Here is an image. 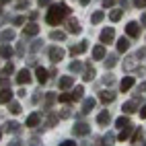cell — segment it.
<instances>
[{
	"label": "cell",
	"instance_id": "obj_17",
	"mask_svg": "<svg viewBox=\"0 0 146 146\" xmlns=\"http://www.w3.org/2000/svg\"><path fill=\"white\" fill-rule=\"evenodd\" d=\"M121 111H123V113H134V111H138V107H136V101H128V103H123Z\"/></svg>",
	"mask_w": 146,
	"mask_h": 146
},
{
	"label": "cell",
	"instance_id": "obj_47",
	"mask_svg": "<svg viewBox=\"0 0 146 146\" xmlns=\"http://www.w3.org/2000/svg\"><path fill=\"white\" fill-rule=\"evenodd\" d=\"M134 4L138 6V8H144L146 6V0H134Z\"/></svg>",
	"mask_w": 146,
	"mask_h": 146
},
{
	"label": "cell",
	"instance_id": "obj_48",
	"mask_svg": "<svg viewBox=\"0 0 146 146\" xmlns=\"http://www.w3.org/2000/svg\"><path fill=\"white\" fill-rule=\"evenodd\" d=\"M13 23H15V25H23V23H25V19H23V17H17Z\"/></svg>",
	"mask_w": 146,
	"mask_h": 146
},
{
	"label": "cell",
	"instance_id": "obj_51",
	"mask_svg": "<svg viewBox=\"0 0 146 146\" xmlns=\"http://www.w3.org/2000/svg\"><path fill=\"white\" fill-rule=\"evenodd\" d=\"M138 93H146V82H142V84L138 86Z\"/></svg>",
	"mask_w": 146,
	"mask_h": 146
},
{
	"label": "cell",
	"instance_id": "obj_29",
	"mask_svg": "<svg viewBox=\"0 0 146 146\" xmlns=\"http://www.w3.org/2000/svg\"><path fill=\"white\" fill-rule=\"evenodd\" d=\"M121 15H123V11H121V8H115V11H111L109 19H111V21L115 23V21H119V19H121Z\"/></svg>",
	"mask_w": 146,
	"mask_h": 146
},
{
	"label": "cell",
	"instance_id": "obj_19",
	"mask_svg": "<svg viewBox=\"0 0 146 146\" xmlns=\"http://www.w3.org/2000/svg\"><path fill=\"white\" fill-rule=\"evenodd\" d=\"M95 68L93 66H86V70H84V74H82V80H86V82H89V80H93L95 78Z\"/></svg>",
	"mask_w": 146,
	"mask_h": 146
},
{
	"label": "cell",
	"instance_id": "obj_46",
	"mask_svg": "<svg viewBox=\"0 0 146 146\" xmlns=\"http://www.w3.org/2000/svg\"><path fill=\"white\" fill-rule=\"evenodd\" d=\"M113 4H115V0H103V6L105 8H111Z\"/></svg>",
	"mask_w": 146,
	"mask_h": 146
},
{
	"label": "cell",
	"instance_id": "obj_49",
	"mask_svg": "<svg viewBox=\"0 0 146 146\" xmlns=\"http://www.w3.org/2000/svg\"><path fill=\"white\" fill-rule=\"evenodd\" d=\"M52 0H39V6H50Z\"/></svg>",
	"mask_w": 146,
	"mask_h": 146
},
{
	"label": "cell",
	"instance_id": "obj_21",
	"mask_svg": "<svg viewBox=\"0 0 146 146\" xmlns=\"http://www.w3.org/2000/svg\"><path fill=\"white\" fill-rule=\"evenodd\" d=\"M117 50L119 52H128L130 50V39H128V37H121V39L117 41Z\"/></svg>",
	"mask_w": 146,
	"mask_h": 146
},
{
	"label": "cell",
	"instance_id": "obj_10",
	"mask_svg": "<svg viewBox=\"0 0 146 146\" xmlns=\"http://www.w3.org/2000/svg\"><path fill=\"white\" fill-rule=\"evenodd\" d=\"M134 86V76H125V78L119 82V89H121V93H125V91H130Z\"/></svg>",
	"mask_w": 146,
	"mask_h": 146
},
{
	"label": "cell",
	"instance_id": "obj_24",
	"mask_svg": "<svg viewBox=\"0 0 146 146\" xmlns=\"http://www.w3.org/2000/svg\"><path fill=\"white\" fill-rule=\"evenodd\" d=\"M37 123H39V113H31L27 117V125H29V128H35Z\"/></svg>",
	"mask_w": 146,
	"mask_h": 146
},
{
	"label": "cell",
	"instance_id": "obj_15",
	"mask_svg": "<svg viewBox=\"0 0 146 146\" xmlns=\"http://www.w3.org/2000/svg\"><path fill=\"white\" fill-rule=\"evenodd\" d=\"M93 107H95V99H93V97H91V99H84L82 101V113H91V109H93Z\"/></svg>",
	"mask_w": 146,
	"mask_h": 146
},
{
	"label": "cell",
	"instance_id": "obj_22",
	"mask_svg": "<svg viewBox=\"0 0 146 146\" xmlns=\"http://www.w3.org/2000/svg\"><path fill=\"white\" fill-rule=\"evenodd\" d=\"M93 58H95V60H103V58H105V47L103 45H97L93 50Z\"/></svg>",
	"mask_w": 146,
	"mask_h": 146
},
{
	"label": "cell",
	"instance_id": "obj_6",
	"mask_svg": "<svg viewBox=\"0 0 146 146\" xmlns=\"http://www.w3.org/2000/svg\"><path fill=\"white\" fill-rule=\"evenodd\" d=\"M62 58H64V50H60V47H52V50H50V60L54 64H58Z\"/></svg>",
	"mask_w": 146,
	"mask_h": 146
},
{
	"label": "cell",
	"instance_id": "obj_25",
	"mask_svg": "<svg viewBox=\"0 0 146 146\" xmlns=\"http://www.w3.org/2000/svg\"><path fill=\"white\" fill-rule=\"evenodd\" d=\"M103 60H105V68H113L115 64H117V56H115V54H111V56L103 58Z\"/></svg>",
	"mask_w": 146,
	"mask_h": 146
},
{
	"label": "cell",
	"instance_id": "obj_57",
	"mask_svg": "<svg viewBox=\"0 0 146 146\" xmlns=\"http://www.w3.org/2000/svg\"><path fill=\"white\" fill-rule=\"evenodd\" d=\"M0 134H2V132H0Z\"/></svg>",
	"mask_w": 146,
	"mask_h": 146
},
{
	"label": "cell",
	"instance_id": "obj_1",
	"mask_svg": "<svg viewBox=\"0 0 146 146\" xmlns=\"http://www.w3.org/2000/svg\"><path fill=\"white\" fill-rule=\"evenodd\" d=\"M68 15H70V8H68V4H56V6H52L50 11H47L45 21L50 23V25H58V23H62Z\"/></svg>",
	"mask_w": 146,
	"mask_h": 146
},
{
	"label": "cell",
	"instance_id": "obj_20",
	"mask_svg": "<svg viewBox=\"0 0 146 146\" xmlns=\"http://www.w3.org/2000/svg\"><path fill=\"white\" fill-rule=\"evenodd\" d=\"M0 56L8 60V58L13 56V47H11V45H6V43H2V45H0Z\"/></svg>",
	"mask_w": 146,
	"mask_h": 146
},
{
	"label": "cell",
	"instance_id": "obj_40",
	"mask_svg": "<svg viewBox=\"0 0 146 146\" xmlns=\"http://www.w3.org/2000/svg\"><path fill=\"white\" fill-rule=\"evenodd\" d=\"M2 86H8V78H6L4 74L0 76V89H2Z\"/></svg>",
	"mask_w": 146,
	"mask_h": 146
},
{
	"label": "cell",
	"instance_id": "obj_44",
	"mask_svg": "<svg viewBox=\"0 0 146 146\" xmlns=\"http://www.w3.org/2000/svg\"><path fill=\"white\" fill-rule=\"evenodd\" d=\"M39 47H41V41H33V45H31V52H39Z\"/></svg>",
	"mask_w": 146,
	"mask_h": 146
},
{
	"label": "cell",
	"instance_id": "obj_11",
	"mask_svg": "<svg viewBox=\"0 0 146 146\" xmlns=\"http://www.w3.org/2000/svg\"><path fill=\"white\" fill-rule=\"evenodd\" d=\"M23 33H25V35H29V37H33V35H37V33H39V27H37L35 23H29V25H25Z\"/></svg>",
	"mask_w": 146,
	"mask_h": 146
},
{
	"label": "cell",
	"instance_id": "obj_34",
	"mask_svg": "<svg viewBox=\"0 0 146 146\" xmlns=\"http://www.w3.org/2000/svg\"><path fill=\"white\" fill-rule=\"evenodd\" d=\"M80 70H82V64H80L78 60L70 62V72H80Z\"/></svg>",
	"mask_w": 146,
	"mask_h": 146
},
{
	"label": "cell",
	"instance_id": "obj_55",
	"mask_svg": "<svg viewBox=\"0 0 146 146\" xmlns=\"http://www.w3.org/2000/svg\"><path fill=\"white\" fill-rule=\"evenodd\" d=\"M80 2H82V4H89V2H91V0H80Z\"/></svg>",
	"mask_w": 146,
	"mask_h": 146
},
{
	"label": "cell",
	"instance_id": "obj_12",
	"mask_svg": "<svg viewBox=\"0 0 146 146\" xmlns=\"http://www.w3.org/2000/svg\"><path fill=\"white\" fill-rule=\"evenodd\" d=\"M72 84H74V78H72V76H62V78H60V89H64V91H68Z\"/></svg>",
	"mask_w": 146,
	"mask_h": 146
},
{
	"label": "cell",
	"instance_id": "obj_30",
	"mask_svg": "<svg viewBox=\"0 0 146 146\" xmlns=\"http://www.w3.org/2000/svg\"><path fill=\"white\" fill-rule=\"evenodd\" d=\"M8 109H11V113H21V105L19 103H15V101H8Z\"/></svg>",
	"mask_w": 146,
	"mask_h": 146
},
{
	"label": "cell",
	"instance_id": "obj_31",
	"mask_svg": "<svg viewBox=\"0 0 146 146\" xmlns=\"http://www.w3.org/2000/svg\"><path fill=\"white\" fill-rule=\"evenodd\" d=\"M103 17H105V13H103V11H97V13L91 17V21L97 25V23H101V21H103Z\"/></svg>",
	"mask_w": 146,
	"mask_h": 146
},
{
	"label": "cell",
	"instance_id": "obj_50",
	"mask_svg": "<svg viewBox=\"0 0 146 146\" xmlns=\"http://www.w3.org/2000/svg\"><path fill=\"white\" fill-rule=\"evenodd\" d=\"M140 117H142V119H146V105L140 109Z\"/></svg>",
	"mask_w": 146,
	"mask_h": 146
},
{
	"label": "cell",
	"instance_id": "obj_14",
	"mask_svg": "<svg viewBox=\"0 0 146 146\" xmlns=\"http://www.w3.org/2000/svg\"><path fill=\"white\" fill-rule=\"evenodd\" d=\"M15 39V31L13 29H4L2 33H0V41H13Z\"/></svg>",
	"mask_w": 146,
	"mask_h": 146
},
{
	"label": "cell",
	"instance_id": "obj_5",
	"mask_svg": "<svg viewBox=\"0 0 146 146\" xmlns=\"http://www.w3.org/2000/svg\"><path fill=\"white\" fill-rule=\"evenodd\" d=\"M72 130H74V136H86V134L91 132V125H89V123H82V121H80V123H76Z\"/></svg>",
	"mask_w": 146,
	"mask_h": 146
},
{
	"label": "cell",
	"instance_id": "obj_53",
	"mask_svg": "<svg viewBox=\"0 0 146 146\" xmlns=\"http://www.w3.org/2000/svg\"><path fill=\"white\" fill-rule=\"evenodd\" d=\"M72 144H74L72 140H64V142H62V146H72Z\"/></svg>",
	"mask_w": 146,
	"mask_h": 146
},
{
	"label": "cell",
	"instance_id": "obj_9",
	"mask_svg": "<svg viewBox=\"0 0 146 146\" xmlns=\"http://www.w3.org/2000/svg\"><path fill=\"white\" fill-rule=\"evenodd\" d=\"M17 82L19 84H29V82H31V72H29V70H21L19 76H17Z\"/></svg>",
	"mask_w": 146,
	"mask_h": 146
},
{
	"label": "cell",
	"instance_id": "obj_33",
	"mask_svg": "<svg viewBox=\"0 0 146 146\" xmlns=\"http://www.w3.org/2000/svg\"><path fill=\"white\" fill-rule=\"evenodd\" d=\"M130 130H132V125H128V128H121V134H119V140H128L130 138Z\"/></svg>",
	"mask_w": 146,
	"mask_h": 146
},
{
	"label": "cell",
	"instance_id": "obj_3",
	"mask_svg": "<svg viewBox=\"0 0 146 146\" xmlns=\"http://www.w3.org/2000/svg\"><path fill=\"white\" fill-rule=\"evenodd\" d=\"M113 37H115V31H113V27H107L101 31V43H111L113 41Z\"/></svg>",
	"mask_w": 146,
	"mask_h": 146
},
{
	"label": "cell",
	"instance_id": "obj_8",
	"mask_svg": "<svg viewBox=\"0 0 146 146\" xmlns=\"http://www.w3.org/2000/svg\"><path fill=\"white\" fill-rule=\"evenodd\" d=\"M66 27H68V31H70V33H74V35H78V33L82 31V29H80V23L76 21V19H70V21L66 23Z\"/></svg>",
	"mask_w": 146,
	"mask_h": 146
},
{
	"label": "cell",
	"instance_id": "obj_35",
	"mask_svg": "<svg viewBox=\"0 0 146 146\" xmlns=\"http://www.w3.org/2000/svg\"><path fill=\"white\" fill-rule=\"evenodd\" d=\"M140 138H142V130H136V132L132 134V144H138Z\"/></svg>",
	"mask_w": 146,
	"mask_h": 146
},
{
	"label": "cell",
	"instance_id": "obj_23",
	"mask_svg": "<svg viewBox=\"0 0 146 146\" xmlns=\"http://www.w3.org/2000/svg\"><path fill=\"white\" fill-rule=\"evenodd\" d=\"M4 130H6V132H11V134H17L19 130H21V123H17V121H8V123L4 125Z\"/></svg>",
	"mask_w": 146,
	"mask_h": 146
},
{
	"label": "cell",
	"instance_id": "obj_54",
	"mask_svg": "<svg viewBox=\"0 0 146 146\" xmlns=\"http://www.w3.org/2000/svg\"><path fill=\"white\" fill-rule=\"evenodd\" d=\"M140 21H142V25H144V27H146V13H144V15H142V19H140Z\"/></svg>",
	"mask_w": 146,
	"mask_h": 146
},
{
	"label": "cell",
	"instance_id": "obj_32",
	"mask_svg": "<svg viewBox=\"0 0 146 146\" xmlns=\"http://www.w3.org/2000/svg\"><path fill=\"white\" fill-rule=\"evenodd\" d=\"M54 101H56V95H54V93H47V95H45V107H47V109L54 105Z\"/></svg>",
	"mask_w": 146,
	"mask_h": 146
},
{
	"label": "cell",
	"instance_id": "obj_28",
	"mask_svg": "<svg viewBox=\"0 0 146 146\" xmlns=\"http://www.w3.org/2000/svg\"><path fill=\"white\" fill-rule=\"evenodd\" d=\"M115 125L121 130V128H128V125H132V121H130V117H123V115H121V117L115 121Z\"/></svg>",
	"mask_w": 146,
	"mask_h": 146
},
{
	"label": "cell",
	"instance_id": "obj_45",
	"mask_svg": "<svg viewBox=\"0 0 146 146\" xmlns=\"http://www.w3.org/2000/svg\"><path fill=\"white\" fill-rule=\"evenodd\" d=\"M113 80H115V78H113V74H107L103 82H105V84H113Z\"/></svg>",
	"mask_w": 146,
	"mask_h": 146
},
{
	"label": "cell",
	"instance_id": "obj_27",
	"mask_svg": "<svg viewBox=\"0 0 146 146\" xmlns=\"http://www.w3.org/2000/svg\"><path fill=\"white\" fill-rule=\"evenodd\" d=\"M82 93H84L82 86H76V89L70 93V95H72V101H80V99H82Z\"/></svg>",
	"mask_w": 146,
	"mask_h": 146
},
{
	"label": "cell",
	"instance_id": "obj_38",
	"mask_svg": "<svg viewBox=\"0 0 146 146\" xmlns=\"http://www.w3.org/2000/svg\"><path fill=\"white\" fill-rule=\"evenodd\" d=\"M60 101H62V103H70V101H72V95H70V93L60 95Z\"/></svg>",
	"mask_w": 146,
	"mask_h": 146
},
{
	"label": "cell",
	"instance_id": "obj_43",
	"mask_svg": "<svg viewBox=\"0 0 146 146\" xmlns=\"http://www.w3.org/2000/svg\"><path fill=\"white\" fill-rule=\"evenodd\" d=\"M27 6H29V0H21L17 8H19V11H23V8H27Z\"/></svg>",
	"mask_w": 146,
	"mask_h": 146
},
{
	"label": "cell",
	"instance_id": "obj_52",
	"mask_svg": "<svg viewBox=\"0 0 146 146\" xmlns=\"http://www.w3.org/2000/svg\"><path fill=\"white\" fill-rule=\"evenodd\" d=\"M146 56V50H138V54H136V58H144Z\"/></svg>",
	"mask_w": 146,
	"mask_h": 146
},
{
	"label": "cell",
	"instance_id": "obj_2",
	"mask_svg": "<svg viewBox=\"0 0 146 146\" xmlns=\"http://www.w3.org/2000/svg\"><path fill=\"white\" fill-rule=\"evenodd\" d=\"M125 33H128V37H140V25L136 21H130L125 27Z\"/></svg>",
	"mask_w": 146,
	"mask_h": 146
},
{
	"label": "cell",
	"instance_id": "obj_36",
	"mask_svg": "<svg viewBox=\"0 0 146 146\" xmlns=\"http://www.w3.org/2000/svg\"><path fill=\"white\" fill-rule=\"evenodd\" d=\"M58 123V115L56 113H47V125H56Z\"/></svg>",
	"mask_w": 146,
	"mask_h": 146
},
{
	"label": "cell",
	"instance_id": "obj_56",
	"mask_svg": "<svg viewBox=\"0 0 146 146\" xmlns=\"http://www.w3.org/2000/svg\"><path fill=\"white\" fill-rule=\"evenodd\" d=\"M0 2H2V4H6V2H11V0H0Z\"/></svg>",
	"mask_w": 146,
	"mask_h": 146
},
{
	"label": "cell",
	"instance_id": "obj_42",
	"mask_svg": "<svg viewBox=\"0 0 146 146\" xmlns=\"http://www.w3.org/2000/svg\"><path fill=\"white\" fill-rule=\"evenodd\" d=\"M113 140H115V136H113L111 132H109V134H107V136H105V144H111Z\"/></svg>",
	"mask_w": 146,
	"mask_h": 146
},
{
	"label": "cell",
	"instance_id": "obj_13",
	"mask_svg": "<svg viewBox=\"0 0 146 146\" xmlns=\"http://www.w3.org/2000/svg\"><path fill=\"white\" fill-rule=\"evenodd\" d=\"M86 52V41H82V43H78V45H72L70 47V54L72 56H78V54H84Z\"/></svg>",
	"mask_w": 146,
	"mask_h": 146
},
{
	"label": "cell",
	"instance_id": "obj_41",
	"mask_svg": "<svg viewBox=\"0 0 146 146\" xmlns=\"http://www.w3.org/2000/svg\"><path fill=\"white\" fill-rule=\"evenodd\" d=\"M17 54H19V56H23V54H25V41H23V43H19V47H17Z\"/></svg>",
	"mask_w": 146,
	"mask_h": 146
},
{
	"label": "cell",
	"instance_id": "obj_39",
	"mask_svg": "<svg viewBox=\"0 0 146 146\" xmlns=\"http://www.w3.org/2000/svg\"><path fill=\"white\" fill-rule=\"evenodd\" d=\"M134 60H136V58H130V60H128V62H125L123 66H125V68H128V70H132V68L136 66V62H134Z\"/></svg>",
	"mask_w": 146,
	"mask_h": 146
},
{
	"label": "cell",
	"instance_id": "obj_18",
	"mask_svg": "<svg viewBox=\"0 0 146 146\" xmlns=\"http://www.w3.org/2000/svg\"><path fill=\"white\" fill-rule=\"evenodd\" d=\"M99 99H101L103 103H111V101L115 99V93H111V91H103V93L99 95Z\"/></svg>",
	"mask_w": 146,
	"mask_h": 146
},
{
	"label": "cell",
	"instance_id": "obj_16",
	"mask_svg": "<svg viewBox=\"0 0 146 146\" xmlns=\"http://www.w3.org/2000/svg\"><path fill=\"white\" fill-rule=\"evenodd\" d=\"M109 119H111V115H109V111H101L99 115H97V123H101V125H105V123H109Z\"/></svg>",
	"mask_w": 146,
	"mask_h": 146
},
{
	"label": "cell",
	"instance_id": "obj_26",
	"mask_svg": "<svg viewBox=\"0 0 146 146\" xmlns=\"http://www.w3.org/2000/svg\"><path fill=\"white\" fill-rule=\"evenodd\" d=\"M50 39H54V41H64V39H66V33H64V31H52V33H50Z\"/></svg>",
	"mask_w": 146,
	"mask_h": 146
},
{
	"label": "cell",
	"instance_id": "obj_7",
	"mask_svg": "<svg viewBox=\"0 0 146 146\" xmlns=\"http://www.w3.org/2000/svg\"><path fill=\"white\" fill-rule=\"evenodd\" d=\"M8 101H13V91H11V86H2L0 89V103H8Z\"/></svg>",
	"mask_w": 146,
	"mask_h": 146
},
{
	"label": "cell",
	"instance_id": "obj_37",
	"mask_svg": "<svg viewBox=\"0 0 146 146\" xmlns=\"http://www.w3.org/2000/svg\"><path fill=\"white\" fill-rule=\"evenodd\" d=\"M13 72H15V66H13V64H6V66L2 68V74H4V76H6V74H13Z\"/></svg>",
	"mask_w": 146,
	"mask_h": 146
},
{
	"label": "cell",
	"instance_id": "obj_4",
	"mask_svg": "<svg viewBox=\"0 0 146 146\" xmlns=\"http://www.w3.org/2000/svg\"><path fill=\"white\" fill-rule=\"evenodd\" d=\"M35 78H37V82H39V84H45L47 82V78H50V72H47L45 70V68H37V70H35Z\"/></svg>",
	"mask_w": 146,
	"mask_h": 146
}]
</instances>
